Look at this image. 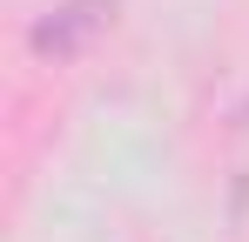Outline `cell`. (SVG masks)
<instances>
[{
	"instance_id": "cell-1",
	"label": "cell",
	"mask_w": 249,
	"mask_h": 242,
	"mask_svg": "<svg viewBox=\"0 0 249 242\" xmlns=\"http://www.w3.org/2000/svg\"><path fill=\"white\" fill-rule=\"evenodd\" d=\"M108 14H115V0H61L54 14H41L34 20V54H47V61H74L88 40L108 27Z\"/></svg>"
}]
</instances>
